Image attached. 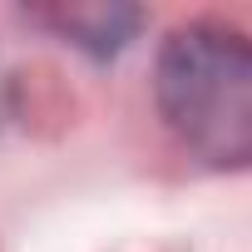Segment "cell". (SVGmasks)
<instances>
[{
	"instance_id": "cell-2",
	"label": "cell",
	"mask_w": 252,
	"mask_h": 252,
	"mask_svg": "<svg viewBox=\"0 0 252 252\" xmlns=\"http://www.w3.org/2000/svg\"><path fill=\"white\" fill-rule=\"evenodd\" d=\"M40 25H50L64 45L89 50V55H114L134 40V30L144 25L139 5H69V10H40Z\"/></svg>"
},
{
	"instance_id": "cell-1",
	"label": "cell",
	"mask_w": 252,
	"mask_h": 252,
	"mask_svg": "<svg viewBox=\"0 0 252 252\" xmlns=\"http://www.w3.org/2000/svg\"><path fill=\"white\" fill-rule=\"evenodd\" d=\"M154 99L188 154L218 168L252 163V35L193 20L158 50Z\"/></svg>"
}]
</instances>
